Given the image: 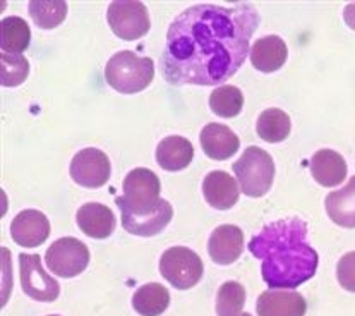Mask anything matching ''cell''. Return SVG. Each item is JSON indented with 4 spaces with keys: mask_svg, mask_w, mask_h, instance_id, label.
<instances>
[{
    "mask_svg": "<svg viewBox=\"0 0 355 316\" xmlns=\"http://www.w3.org/2000/svg\"><path fill=\"white\" fill-rule=\"evenodd\" d=\"M249 251L259 258L263 281L270 289H295L314 277L320 258L307 244V225L284 219L264 225L249 241Z\"/></svg>",
    "mask_w": 355,
    "mask_h": 316,
    "instance_id": "cell-2",
    "label": "cell"
},
{
    "mask_svg": "<svg viewBox=\"0 0 355 316\" xmlns=\"http://www.w3.org/2000/svg\"><path fill=\"white\" fill-rule=\"evenodd\" d=\"M258 26L259 13L252 3L189 7L168 26L162 53L163 78L173 86L228 81L251 53Z\"/></svg>",
    "mask_w": 355,
    "mask_h": 316,
    "instance_id": "cell-1",
    "label": "cell"
},
{
    "mask_svg": "<svg viewBox=\"0 0 355 316\" xmlns=\"http://www.w3.org/2000/svg\"><path fill=\"white\" fill-rule=\"evenodd\" d=\"M244 251V232L237 225H220L211 232L208 253L218 265H232Z\"/></svg>",
    "mask_w": 355,
    "mask_h": 316,
    "instance_id": "cell-13",
    "label": "cell"
},
{
    "mask_svg": "<svg viewBox=\"0 0 355 316\" xmlns=\"http://www.w3.org/2000/svg\"><path fill=\"white\" fill-rule=\"evenodd\" d=\"M78 225L88 238L107 239L114 234L115 220L114 212L101 203H86L78 210Z\"/></svg>",
    "mask_w": 355,
    "mask_h": 316,
    "instance_id": "cell-15",
    "label": "cell"
},
{
    "mask_svg": "<svg viewBox=\"0 0 355 316\" xmlns=\"http://www.w3.org/2000/svg\"><path fill=\"white\" fill-rule=\"evenodd\" d=\"M241 316H251V315H249V313H242Z\"/></svg>",
    "mask_w": 355,
    "mask_h": 316,
    "instance_id": "cell-30",
    "label": "cell"
},
{
    "mask_svg": "<svg viewBox=\"0 0 355 316\" xmlns=\"http://www.w3.org/2000/svg\"><path fill=\"white\" fill-rule=\"evenodd\" d=\"M0 79L6 88L19 86L30 74V63L23 56H12V53H2L0 60Z\"/></svg>",
    "mask_w": 355,
    "mask_h": 316,
    "instance_id": "cell-27",
    "label": "cell"
},
{
    "mask_svg": "<svg viewBox=\"0 0 355 316\" xmlns=\"http://www.w3.org/2000/svg\"><path fill=\"white\" fill-rule=\"evenodd\" d=\"M50 222L38 210H24L14 217L10 235L14 242L24 248H36L49 239Z\"/></svg>",
    "mask_w": 355,
    "mask_h": 316,
    "instance_id": "cell-12",
    "label": "cell"
},
{
    "mask_svg": "<svg viewBox=\"0 0 355 316\" xmlns=\"http://www.w3.org/2000/svg\"><path fill=\"white\" fill-rule=\"evenodd\" d=\"M46 267L53 275L72 278L83 274L89 263L88 246L76 238H62L52 242L45 253Z\"/></svg>",
    "mask_w": 355,
    "mask_h": 316,
    "instance_id": "cell-7",
    "label": "cell"
},
{
    "mask_svg": "<svg viewBox=\"0 0 355 316\" xmlns=\"http://www.w3.org/2000/svg\"><path fill=\"white\" fill-rule=\"evenodd\" d=\"M336 278L343 289L355 292V251L343 254L340 258L338 265H336Z\"/></svg>",
    "mask_w": 355,
    "mask_h": 316,
    "instance_id": "cell-28",
    "label": "cell"
},
{
    "mask_svg": "<svg viewBox=\"0 0 355 316\" xmlns=\"http://www.w3.org/2000/svg\"><path fill=\"white\" fill-rule=\"evenodd\" d=\"M112 165L107 155L98 148H85L71 162V177L79 186L96 190L110 179Z\"/></svg>",
    "mask_w": 355,
    "mask_h": 316,
    "instance_id": "cell-10",
    "label": "cell"
},
{
    "mask_svg": "<svg viewBox=\"0 0 355 316\" xmlns=\"http://www.w3.org/2000/svg\"><path fill=\"white\" fill-rule=\"evenodd\" d=\"M244 107V95L237 86L223 85L218 86L209 95V108L218 117L232 119L237 117Z\"/></svg>",
    "mask_w": 355,
    "mask_h": 316,
    "instance_id": "cell-24",
    "label": "cell"
},
{
    "mask_svg": "<svg viewBox=\"0 0 355 316\" xmlns=\"http://www.w3.org/2000/svg\"><path fill=\"white\" fill-rule=\"evenodd\" d=\"M256 129L261 140L266 143H280L291 134L292 121L280 108H268L258 117Z\"/></svg>",
    "mask_w": 355,
    "mask_h": 316,
    "instance_id": "cell-23",
    "label": "cell"
},
{
    "mask_svg": "<svg viewBox=\"0 0 355 316\" xmlns=\"http://www.w3.org/2000/svg\"><path fill=\"white\" fill-rule=\"evenodd\" d=\"M50 316H59V315H50Z\"/></svg>",
    "mask_w": 355,
    "mask_h": 316,
    "instance_id": "cell-31",
    "label": "cell"
},
{
    "mask_svg": "<svg viewBox=\"0 0 355 316\" xmlns=\"http://www.w3.org/2000/svg\"><path fill=\"white\" fill-rule=\"evenodd\" d=\"M326 212L336 225L355 228V176L342 190L331 191L326 196Z\"/></svg>",
    "mask_w": 355,
    "mask_h": 316,
    "instance_id": "cell-20",
    "label": "cell"
},
{
    "mask_svg": "<svg viewBox=\"0 0 355 316\" xmlns=\"http://www.w3.org/2000/svg\"><path fill=\"white\" fill-rule=\"evenodd\" d=\"M245 303V290L239 282H225L216 294V315L241 316Z\"/></svg>",
    "mask_w": 355,
    "mask_h": 316,
    "instance_id": "cell-26",
    "label": "cell"
},
{
    "mask_svg": "<svg viewBox=\"0 0 355 316\" xmlns=\"http://www.w3.org/2000/svg\"><path fill=\"white\" fill-rule=\"evenodd\" d=\"M202 272H205L202 260L193 249L175 246L162 254L160 274L175 289L186 290L194 287L201 281Z\"/></svg>",
    "mask_w": 355,
    "mask_h": 316,
    "instance_id": "cell-6",
    "label": "cell"
},
{
    "mask_svg": "<svg viewBox=\"0 0 355 316\" xmlns=\"http://www.w3.org/2000/svg\"><path fill=\"white\" fill-rule=\"evenodd\" d=\"M202 194L206 203L213 208L228 210L239 201L241 191L230 174L223 170H213L202 181Z\"/></svg>",
    "mask_w": 355,
    "mask_h": 316,
    "instance_id": "cell-14",
    "label": "cell"
},
{
    "mask_svg": "<svg viewBox=\"0 0 355 316\" xmlns=\"http://www.w3.org/2000/svg\"><path fill=\"white\" fill-rule=\"evenodd\" d=\"M170 294L162 284L141 285L132 296V308L141 316H160L168 308Z\"/></svg>",
    "mask_w": 355,
    "mask_h": 316,
    "instance_id": "cell-21",
    "label": "cell"
},
{
    "mask_svg": "<svg viewBox=\"0 0 355 316\" xmlns=\"http://www.w3.org/2000/svg\"><path fill=\"white\" fill-rule=\"evenodd\" d=\"M311 174L321 186L335 188L347 179V162L336 151L323 148L311 158Z\"/></svg>",
    "mask_w": 355,
    "mask_h": 316,
    "instance_id": "cell-17",
    "label": "cell"
},
{
    "mask_svg": "<svg viewBox=\"0 0 355 316\" xmlns=\"http://www.w3.org/2000/svg\"><path fill=\"white\" fill-rule=\"evenodd\" d=\"M160 179L150 169H134L125 176L122 191L115 198L122 217V227L134 235L150 238L170 224L173 210L160 198Z\"/></svg>",
    "mask_w": 355,
    "mask_h": 316,
    "instance_id": "cell-3",
    "label": "cell"
},
{
    "mask_svg": "<svg viewBox=\"0 0 355 316\" xmlns=\"http://www.w3.org/2000/svg\"><path fill=\"white\" fill-rule=\"evenodd\" d=\"M194 158V147L182 136H168L157 147V162L163 170H184Z\"/></svg>",
    "mask_w": 355,
    "mask_h": 316,
    "instance_id": "cell-19",
    "label": "cell"
},
{
    "mask_svg": "<svg viewBox=\"0 0 355 316\" xmlns=\"http://www.w3.org/2000/svg\"><path fill=\"white\" fill-rule=\"evenodd\" d=\"M199 140L206 157L213 160H228L237 153L241 147L237 134L223 124H206Z\"/></svg>",
    "mask_w": 355,
    "mask_h": 316,
    "instance_id": "cell-16",
    "label": "cell"
},
{
    "mask_svg": "<svg viewBox=\"0 0 355 316\" xmlns=\"http://www.w3.org/2000/svg\"><path fill=\"white\" fill-rule=\"evenodd\" d=\"M249 57H251V63L258 71L275 72L285 64L288 57V50L280 36L270 35L254 42Z\"/></svg>",
    "mask_w": 355,
    "mask_h": 316,
    "instance_id": "cell-18",
    "label": "cell"
},
{
    "mask_svg": "<svg viewBox=\"0 0 355 316\" xmlns=\"http://www.w3.org/2000/svg\"><path fill=\"white\" fill-rule=\"evenodd\" d=\"M19 274L24 294L31 299L52 303L59 297V282L43 270L40 254H19Z\"/></svg>",
    "mask_w": 355,
    "mask_h": 316,
    "instance_id": "cell-9",
    "label": "cell"
},
{
    "mask_svg": "<svg viewBox=\"0 0 355 316\" xmlns=\"http://www.w3.org/2000/svg\"><path fill=\"white\" fill-rule=\"evenodd\" d=\"M107 19L112 31L122 40H137L150 31V14L137 0H117L108 6Z\"/></svg>",
    "mask_w": 355,
    "mask_h": 316,
    "instance_id": "cell-8",
    "label": "cell"
},
{
    "mask_svg": "<svg viewBox=\"0 0 355 316\" xmlns=\"http://www.w3.org/2000/svg\"><path fill=\"white\" fill-rule=\"evenodd\" d=\"M256 311L258 316H304L307 303L302 294L295 290L270 289L258 297Z\"/></svg>",
    "mask_w": 355,
    "mask_h": 316,
    "instance_id": "cell-11",
    "label": "cell"
},
{
    "mask_svg": "<svg viewBox=\"0 0 355 316\" xmlns=\"http://www.w3.org/2000/svg\"><path fill=\"white\" fill-rule=\"evenodd\" d=\"M105 78L114 90L124 95L139 93L150 86L155 78V63L130 50H122L110 57L105 67Z\"/></svg>",
    "mask_w": 355,
    "mask_h": 316,
    "instance_id": "cell-4",
    "label": "cell"
},
{
    "mask_svg": "<svg viewBox=\"0 0 355 316\" xmlns=\"http://www.w3.org/2000/svg\"><path fill=\"white\" fill-rule=\"evenodd\" d=\"M28 10L36 26L52 30L59 26L67 16V3L62 0H31Z\"/></svg>",
    "mask_w": 355,
    "mask_h": 316,
    "instance_id": "cell-25",
    "label": "cell"
},
{
    "mask_svg": "<svg viewBox=\"0 0 355 316\" xmlns=\"http://www.w3.org/2000/svg\"><path fill=\"white\" fill-rule=\"evenodd\" d=\"M232 169L245 196L261 198L271 190L275 179V163L271 155L263 148H245L244 153L232 165Z\"/></svg>",
    "mask_w": 355,
    "mask_h": 316,
    "instance_id": "cell-5",
    "label": "cell"
},
{
    "mask_svg": "<svg viewBox=\"0 0 355 316\" xmlns=\"http://www.w3.org/2000/svg\"><path fill=\"white\" fill-rule=\"evenodd\" d=\"M31 31L30 26L24 19L17 16H9L2 19V38H0V47L2 53H12L19 56L21 52L30 47Z\"/></svg>",
    "mask_w": 355,
    "mask_h": 316,
    "instance_id": "cell-22",
    "label": "cell"
},
{
    "mask_svg": "<svg viewBox=\"0 0 355 316\" xmlns=\"http://www.w3.org/2000/svg\"><path fill=\"white\" fill-rule=\"evenodd\" d=\"M343 19H345L347 26L352 28L355 31V2L349 3V6L345 7V10H343Z\"/></svg>",
    "mask_w": 355,
    "mask_h": 316,
    "instance_id": "cell-29",
    "label": "cell"
}]
</instances>
